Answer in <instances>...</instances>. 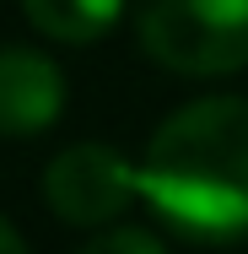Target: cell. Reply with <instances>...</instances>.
Here are the masks:
<instances>
[{"label": "cell", "instance_id": "6da1fadb", "mask_svg": "<svg viewBox=\"0 0 248 254\" xmlns=\"http://www.w3.org/2000/svg\"><path fill=\"white\" fill-rule=\"evenodd\" d=\"M141 200L195 244L248 238V98H199L156 125Z\"/></svg>", "mask_w": 248, "mask_h": 254}, {"label": "cell", "instance_id": "7a4b0ae2", "mask_svg": "<svg viewBox=\"0 0 248 254\" xmlns=\"http://www.w3.org/2000/svg\"><path fill=\"white\" fill-rule=\"evenodd\" d=\"M141 49L178 76L248 70V0H146Z\"/></svg>", "mask_w": 248, "mask_h": 254}, {"label": "cell", "instance_id": "3957f363", "mask_svg": "<svg viewBox=\"0 0 248 254\" xmlns=\"http://www.w3.org/2000/svg\"><path fill=\"white\" fill-rule=\"evenodd\" d=\"M44 200L70 227H108L113 216H124L130 200H141V173L113 146L81 141L44 168Z\"/></svg>", "mask_w": 248, "mask_h": 254}, {"label": "cell", "instance_id": "277c9868", "mask_svg": "<svg viewBox=\"0 0 248 254\" xmlns=\"http://www.w3.org/2000/svg\"><path fill=\"white\" fill-rule=\"evenodd\" d=\"M65 108V76L38 49H0V135H38Z\"/></svg>", "mask_w": 248, "mask_h": 254}, {"label": "cell", "instance_id": "5b68a950", "mask_svg": "<svg viewBox=\"0 0 248 254\" xmlns=\"http://www.w3.org/2000/svg\"><path fill=\"white\" fill-rule=\"evenodd\" d=\"M22 11L38 33L59 44H92L113 33V22L124 16V0H22Z\"/></svg>", "mask_w": 248, "mask_h": 254}, {"label": "cell", "instance_id": "8992f818", "mask_svg": "<svg viewBox=\"0 0 248 254\" xmlns=\"http://www.w3.org/2000/svg\"><path fill=\"white\" fill-rule=\"evenodd\" d=\"M81 254H167L156 238H151L146 227H108L98 238H87Z\"/></svg>", "mask_w": 248, "mask_h": 254}, {"label": "cell", "instance_id": "52a82bcc", "mask_svg": "<svg viewBox=\"0 0 248 254\" xmlns=\"http://www.w3.org/2000/svg\"><path fill=\"white\" fill-rule=\"evenodd\" d=\"M0 254H27V244H22V233L0 216Z\"/></svg>", "mask_w": 248, "mask_h": 254}]
</instances>
